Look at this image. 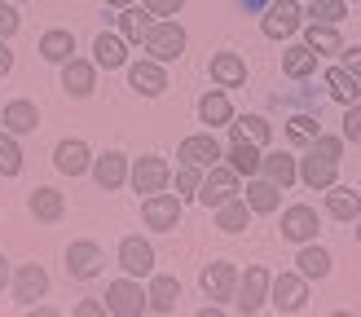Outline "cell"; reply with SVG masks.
Wrapping results in <instances>:
<instances>
[{
    "label": "cell",
    "mask_w": 361,
    "mask_h": 317,
    "mask_svg": "<svg viewBox=\"0 0 361 317\" xmlns=\"http://www.w3.org/2000/svg\"><path fill=\"white\" fill-rule=\"evenodd\" d=\"M141 44H146V53L154 62H176L180 53H185V31H180L176 23H154Z\"/></svg>",
    "instance_id": "cell-1"
},
{
    "label": "cell",
    "mask_w": 361,
    "mask_h": 317,
    "mask_svg": "<svg viewBox=\"0 0 361 317\" xmlns=\"http://www.w3.org/2000/svg\"><path fill=\"white\" fill-rule=\"evenodd\" d=\"M238 189H243V176L233 172L229 163H216V168L203 176V185H198V203L221 207V203H225V199H233Z\"/></svg>",
    "instance_id": "cell-2"
},
{
    "label": "cell",
    "mask_w": 361,
    "mask_h": 317,
    "mask_svg": "<svg viewBox=\"0 0 361 317\" xmlns=\"http://www.w3.org/2000/svg\"><path fill=\"white\" fill-rule=\"evenodd\" d=\"M141 220H146L150 229H176V220H180V199L176 194H146V203H141Z\"/></svg>",
    "instance_id": "cell-3"
},
{
    "label": "cell",
    "mask_w": 361,
    "mask_h": 317,
    "mask_svg": "<svg viewBox=\"0 0 361 317\" xmlns=\"http://www.w3.org/2000/svg\"><path fill=\"white\" fill-rule=\"evenodd\" d=\"M260 31L269 35V40H286V35H295L300 31V5H295V0H274V5L264 9Z\"/></svg>",
    "instance_id": "cell-4"
},
{
    "label": "cell",
    "mask_w": 361,
    "mask_h": 317,
    "mask_svg": "<svg viewBox=\"0 0 361 317\" xmlns=\"http://www.w3.org/2000/svg\"><path fill=\"white\" fill-rule=\"evenodd\" d=\"M106 309L119 313V317H141V309H146V291H141L133 278H119V282H111V291H106Z\"/></svg>",
    "instance_id": "cell-5"
},
{
    "label": "cell",
    "mask_w": 361,
    "mask_h": 317,
    "mask_svg": "<svg viewBox=\"0 0 361 317\" xmlns=\"http://www.w3.org/2000/svg\"><path fill=\"white\" fill-rule=\"evenodd\" d=\"M168 176H172V168L164 163L159 154H146V158H137L133 163V189L137 194H159L168 185Z\"/></svg>",
    "instance_id": "cell-6"
},
{
    "label": "cell",
    "mask_w": 361,
    "mask_h": 317,
    "mask_svg": "<svg viewBox=\"0 0 361 317\" xmlns=\"http://www.w3.org/2000/svg\"><path fill=\"white\" fill-rule=\"evenodd\" d=\"M198 282H203L207 299H233V291H238V269H233L229 260H212Z\"/></svg>",
    "instance_id": "cell-7"
},
{
    "label": "cell",
    "mask_w": 361,
    "mask_h": 317,
    "mask_svg": "<svg viewBox=\"0 0 361 317\" xmlns=\"http://www.w3.org/2000/svg\"><path fill=\"white\" fill-rule=\"evenodd\" d=\"M269 299V269H260V264H251L247 278H238V313H256L260 304Z\"/></svg>",
    "instance_id": "cell-8"
},
{
    "label": "cell",
    "mask_w": 361,
    "mask_h": 317,
    "mask_svg": "<svg viewBox=\"0 0 361 317\" xmlns=\"http://www.w3.org/2000/svg\"><path fill=\"white\" fill-rule=\"evenodd\" d=\"M102 264H106V256L97 242H71L66 247V273L71 278H97Z\"/></svg>",
    "instance_id": "cell-9"
},
{
    "label": "cell",
    "mask_w": 361,
    "mask_h": 317,
    "mask_svg": "<svg viewBox=\"0 0 361 317\" xmlns=\"http://www.w3.org/2000/svg\"><path fill=\"white\" fill-rule=\"evenodd\" d=\"M317 229H322V225H317V211H313V207L295 203V207L282 211V238H291V242H313Z\"/></svg>",
    "instance_id": "cell-10"
},
{
    "label": "cell",
    "mask_w": 361,
    "mask_h": 317,
    "mask_svg": "<svg viewBox=\"0 0 361 317\" xmlns=\"http://www.w3.org/2000/svg\"><path fill=\"white\" fill-rule=\"evenodd\" d=\"M176 158H180V163H198V168H216V163H221V146H216L212 132H194V137L180 141Z\"/></svg>",
    "instance_id": "cell-11"
},
{
    "label": "cell",
    "mask_w": 361,
    "mask_h": 317,
    "mask_svg": "<svg viewBox=\"0 0 361 317\" xmlns=\"http://www.w3.org/2000/svg\"><path fill=\"white\" fill-rule=\"evenodd\" d=\"M274 309L278 313H300L304 309V299H309V287H304V273H282L274 282Z\"/></svg>",
    "instance_id": "cell-12"
},
{
    "label": "cell",
    "mask_w": 361,
    "mask_h": 317,
    "mask_svg": "<svg viewBox=\"0 0 361 317\" xmlns=\"http://www.w3.org/2000/svg\"><path fill=\"white\" fill-rule=\"evenodd\" d=\"M119 269L128 278H146L154 269V247L141 242V238H123L119 242Z\"/></svg>",
    "instance_id": "cell-13"
},
{
    "label": "cell",
    "mask_w": 361,
    "mask_h": 317,
    "mask_svg": "<svg viewBox=\"0 0 361 317\" xmlns=\"http://www.w3.org/2000/svg\"><path fill=\"white\" fill-rule=\"evenodd\" d=\"M300 181L309 185V189H331L335 185V168H339V158H326V154H317L309 150V158H300Z\"/></svg>",
    "instance_id": "cell-14"
},
{
    "label": "cell",
    "mask_w": 361,
    "mask_h": 317,
    "mask_svg": "<svg viewBox=\"0 0 361 317\" xmlns=\"http://www.w3.org/2000/svg\"><path fill=\"white\" fill-rule=\"evenodd\" d=\"M44 291H49V273L40 269V264H23V269H18V278H13V299H18L23 309H31Z\"/></svg>",
    "instance_id": "cell-15"
},
{
    "label": "cell",
    "mask_w": 361,
    "mask_h": 317,
    "mask_svg": "<svg viewBox=\"0 0 361 317\" xmlns=\"http://www.w3.org/2000/svg\"><path fill=\"white\" fill-rule=\"evenodd\" d=\"M176 299H180V282H176L172 273H154V278H150V291H146V309L172 313Z\"/></svg>",
    "instance_id": "cell-16"
},
{
    "label": "cell",
    "mask_w": 361,
    "mask_h": 317,
    "mask_svg": "<svg viewBox=\"0 0 361 317\" xmlns=\"http://www.w3.org/2000/svg\"><path fill=\"white\" fill-rule=\"evenodd\" d=\"M243 199H247V207L251 211H278V203H282V185H274L264 176V181H256V176H247V189H238Z\"/></svg>",
    "instance_id": "cell-17"
},
{
    "label": "cell",
    "mask_w": 361,
    "mask_h": 317,
    "mask_svg": "<svg viewBox=\"0 0 361 317\" xmlns=\"http://www.w3.org/2000/svg\"><path fill=\"white\" fill-rule=\"evenodd\" d=\"M93 62H80V58H66L62 62V88H66V93L71 97H88V93H93Z\"/></svg>",
    "instance_id": "cell-18"
},
{
    "label": "cell",
    "mask_w": 361,
    "mask_h": 317,
    "mask_svg": "<svg viewBox=\"0 0 361 317\" xmlns=\"http://www.w3.org/2000/svg\"><path fill=\"white\" fill-rule=\"evenodd\" d=\"M212 80L221 88H238V84H247V62L238 53H216L212 58Z\"/></svg>",
    "instance_id": "cell-19"
},
{
    "label": "cell",
    "mask_w": 361,
    "mask_h": 317,
    "mask_svg": "<svg viewBox=\"0 0 361 317\" xmlns=\"http://www.w3.org/2000/svg\"><path fill=\"white\" fill-rule=\"evenodd\" d=\"M128 80H133V88H137L141 97H159L168 88V75H164V66H159V62H137L128 70Z\"/></svg>",
    "instance_id": "cell-20"
},
{
    "label": "cell",
    "mask_w": 361,
    "mask_h": 317,
    "mask_svg": "<svg viewBox=\"0 0 361 317\" xmlns=\"http://www.w3.org/2000/svg\"><path fill=\"white\" fill-rule=\"evenodd\" d=\"M229 168L233 172H238V176H256L260 172V146H256V141H247V137H233V146H229Z\"/></svg>",
    "instance_id": "cell-21"
},
{
    "label": "cell",
    "mask_w": 361,
    "mask_h": 317,
    "mask_svg": "<svg viewBox=\"0 0 361 317\" xmlns=\"http://www.w3.org/2000/svg\"><path fill=\"white\" fill-rule=\"evenodd\" d=\"M27 207H31V216H35V220H44V225H53V220H62V211H66V203H62V194H58V189H49V185H40V189H31V199H27Z\"/></svg>",
    "instance_id": "cell-22"
},
{
    "label": "cell",
    "mask_w": 361,
    "mask_h": 317,
    "mask_svg": "<svg viewBox=\"0 0 361 317\" xmlns=\"http://www.w3.org/2000/svg\"><path fill=\"white\" fill-rule=\"evenodd\" d=\"M0 123H5V132H35V123H40V111H35V101H9L5 111H0Z\"/></svg>",
    "instance_id": "cell-23"
},
{
    "label": "cell",
    "mask_w": 361,
    "mask_h": 317,
    "mask_svg": "<svg viewBox=\"0 0 361 317\" xmlns=\"http://www.w3.org/2000/svg\"><path fill=\"white\" fill-rule=\"evenodd\" d=\"M93 176H97V185H102V189H119L123 181H128V158H123L119 150L102 154L97 163H93Z\"/></svg>",
    "instance_id": "cell-24"
},
{
    "label": "cell",
    "mask_w": 361,
    "mask_h": 317,
    "mask_svg": "<svg viewBox=\"0 0 361 317\" xmlns=\"http://www.w3.org/2000/svg\"><path fill=\"white\" fill-rule=\"evenodd\" d=\"M247 220H251V207H247V199H238V194L216 207V229H225V234H243Z\"/></svg>",
    "instance_id": "cell-25"
},
{
    "label": "cell",
    "mask_w": 361,
    "mask_h": 317,
    "mask_svg": "<svg viewBox=\"0 0 361 317\" xmlns=\"http://www.w3.org/2000/svg\"><path fill=\"white\" fill-rule=\"evenodd\" d=\"M53 163H58V172H66V176H80V172H88L93 154H88L84 141H62L58 154H53Z\"/></svg>",
    "instance_id": "cell-26"
},
{
    "label": "cell",
    "mask_w": 361,
    "mask_h": 317,
    "mask_svg": "<svg viewBox=\"0 0 361 317\" xmlns=\"http://www.w3.org/2000/svg\"><path fill=\"white\" fill-rule=\"evenodd\" d=\"M150 27H154V13H150L146 5H141V9L123 5V18H119V35H123L128 44H141V40H146V31H150Z\"/></svg>",
    "instance_id": "cell-27"
},
{
    "label": "cell",
    "mask_w": 361,
    "mask_h": 317,
    "mask_svg": "<svg viewBox=\"0 0 361 317\" xmlns=\"http://www.w3.org/2000/svg\"><path fill=\"white\" fill-rule=\"evenodd\" d=\"M260 172L269 176V181H274V185H291L295 181V176H300V168H295V158L291 154H286V150H274V154H264L260 158Z\"/></svg>",
    "instance_id": "cell-28"
},
{
    "label": "cell",
    "mask_w": 361,
    "mask_h": 317,
    "mask_svg": "<svg viewBox=\"0 0 361 317\" xmlns=\"http://www.w3.org/2000/svg\"><path fill=\"white\" fill-rule=\"evenodd\" d=\"M326 211H331L335 220H357V216H361V194H353L348 185H331Z\"/></svg>",
    "instance_id": "cell-29"
},
{
    "label": "cell",
    "mask_w": 361,
    "mask_h": 317,
    "mask_svg": "<svg viewBox=\"0 0 361 317\" xmlns=\"http://www.w3.org/2000/svg\"><path fill=\"white\" fill-rule=\"evenodd\" d=\"M282 70H286L291 80H309L313 70H317V53H313L309 44H291V49L282 53Z\"/></svg>",
    "instance_id": "cell-30"
},
{
    "label": "cell",
    "mask_w": 361,
    "mask_h": 317,
    "mask_svg": "<svg viewBox=\"0 0 361 317\" xmlns=\"http://www.w3.org/2000/svg\"><path fill=\"white\" fill-rule=\"evenodd\" d=\"M326 88H331V97L344 101V106H353L361 97V80L353 75V70H344V66H331L326 70Z\"/></svg>",
    "instance_id": "cell-31"
},
{
    "label": "cell",
    "mask_w": 361,
    "mask_h": 317,
    "mask_svg": "<svg viewBox=\"0 0 361 317\" xmlns=\"http://www.w3.org/2000/svg\"><path fill=\"white\" fill-rule=\"evenodd\" d=\"M198 119L207 123V128H225V123L233 119V106H229V97L216 88V93H207L203 101H198Z\"/></svg>",
    "instance_id": "cell-32"
},
{
    "label": "cell",
    "mask_w": 361,
    "mask_h": 317,
    "mask_svg": "<svg viewBox=\"0 0 361 317\" xmlns=\"http://www.w3.org/2000/svg\"><path fill=\"white\" fill-rule=\"evenodd\" d=\"M93 53H97V66L115 70V66L128 62V40H123V35H97V40H93Z\"/></svg>",
    "instance_id": "cell-33"
},
{
    "label": "cell",
    "mask_w": 361,
    "mask_h": 317,
    "mask_svg": "<svg viewBox=\"0 0 361 317\" xmlns=\"http://www.w3.org/2000/svg\"><path fill=\"white\" fill-rule=\"evenodd\" d=\"M304 44H309V49L317 53V58H331V53L344 49L339 31H335V27H326V23H309V40H304Z\"/></svg>",
    "instance_id": "cell-34"
},
{
    "label": "cell",
    "mask_w": 361,
    "mask_h": 317,
    "mask_svg": "<svg viewBox=\"0 0 361 317\" xmlns=\"http://www.w3.org/2000/svg\"><path fill=\"white\" fill-rule=\"evenodd\" d=\"M71 53H75V35H71V31H44V35H40V58L66 62Z\"/></svg>",
    "instance_id": "cell-35"
},
{
    "label": "cell",
    "mask_w": 361,
    "mask_h": 317,
    "mask_svg": "<svg viewBox=\"0 0 361 317\" xmlns=\"http://www.w3.org/2000/svg\"><path fill=\"white\" fill-rule=\"evenodd\" d=\"M225 128L233 132V137H247V141H256V146H264V141H269V119L264 115H243L238 123H225Z\"/></svg>",
    "instance_id": "cell-36"
},
{
    "label": "cell",
    "mask_w": 361,
    "mask_h": 317,
    "mask_svg": "<svg viewBox=\"0 0 361 317\" xmlns=\"http://www.w3.org/2000/svg\"><path fill=\"white\" fill-rule=\"evenodd\" d=\"M295 264H300L304 278H326L331 273V251H322V247H304Z\"/></svg>",
    "instance_id": "cell-37"
},
{
    "label": "cell",
    "mask_w": 361,
    "mask_h": 317,
    "mask_svg": "<svg viewBox=\"0 0 361 317\" xmlns=\"http://www.w3.org/2000/svg\"><path fill=\"white\" fill-rule=\"evenodd\" d=\"M23 172V150H18L13 132H0V176H18Z\"/></svg>",
    "instance_id": "cell-38"
},
{
    "label": "cell",
    "mask_w": 361,
    "mask_h": 317,
    "mask_svg": "<svg viewBox=\"0 0 361 317\" xmlns=\"http://www.w3.org/2000/svg\"><path fill=\"white\" fill-rule=\"evenodd\" d=\"M339 18H344V0H309V23L335 27Z\"/></svg>",
    "instance_id": "cell-39"
},
{
    "label": "cell",
    "mask_w": 361,
    "mask_h": 317,
    "mask_svg": "<svg viewBox=\"0 0 361 317\" xmlns=\"http://www.w3.org/2000/svg\"><path fill=\"white\" fill-rule=\"evenodd\" d=\"M198 185H203V172H198V163H180V168H176V189H180V194H198Z\"/></svg>",
    "instance_id": "cell-40"
},
{
    "label": "cell",
    "mask_w": 361,
    "mask_h": 317,
    "mask_svg": "<svg viewBox=\"0 0 361 317\" xmlns=\"http://www.w3.org/2000/svg\"><path fill=\"white\" fill-rule=\"evenodd\" d=\"M286 128H291V137H295V141H313V137L322 132V128H317V119H313V115H295L291 123H286Z\"/></svg>",
    "instance_id": "cell-41"
},
{
    "label": "cell",
    "mask_w": 361,
    "mask_h": 317,
    "mask_svg": "<svg viewBox=\"0 0 361 317\" xmlns=\"http://www.w3.org/2000/svg\"><path fill=\"white\" fill-rule=\"evenodd\" d=\"M344 141L361 146V101H353V106H348V115H344Z\"/></svg>",
    "instance_id": "cell-42"
},
{
    "label": "cell",
    "mask_w": 361,
    "mask_h": 317,
    "mask_svg": "<svg viewBox=\"0 0 361 317\" xmlns=\"http://www.w3.org/2000/svg\"><path fill=\"white\" fill-rule=\"evenodd\" d=\"M313 150H317V154H326V158H339V154H344V141H339V137H326V132H317V137H313Z\"/></svg>",
    "instance_id": "cell-43"
},
{
    "label": "cell",
    "mask_w": 361,
    "mask_h": 317,
    "mask_svg": "<svg viewBox=\"0 0 361 317\" xmlns=\"http://www.w3.org/2000/svg\"><path fill=\"white\" fill-rule=\"evenodd\" d=\"M141 5H146L154 18H172V13H180V5H185V0H141Z\"/></svg>",
    "instance_id": "cell-44"
},
{
    "label": "cell",
    "mask_w": 361,
    "mask_h": 317,
    "mask_svg": "<svg viewBox=\"0 0 361 317\" xmlns=\"http://www.w3.org/2000/svg\"><path fill=\"white\" fill-rule=\"evenodd\" d=\"M18 31V9L13 5H0V40H9Z\"/></svg>",
    "instance_id": "cell-45"
},
{
    "label": "cell",
    "mask_w": 361,
    "mask_h": 317,
    "mask_svg": "<svg viewBox=\"0 0 361 317\" xmlns=\"http://www.w3.org/2000/svg\"><path fill=\"white\" fill-rule=\"evenodd\" d=\"M339 53H344V70H353L361 80V49H339Z\"/></svg>",
    "instance_id": "cell-46"
},
{
    "label": "cell",
    "mask_w": 361,
    "mask_h": 317,
    "mask_svg": "<svg viewBox=\"0 0 361 317\" xmlns=\"http://www.w3.org/2000/svg\"><path fill=\"white\" fill-rule=\"evenodd\" d=\"M9 66H13V53H9V44H5V40H0V75H5Z\"/></svg>",
    "instance_id": "cell-47"
},
{
    "label": "cell",
    "mask_w": 361,
    "mask_h": 317,
    "mask_svg": "<svg viewBox=\"0 0 361 317\" xmlns=\"http://www.w3.org/2000/svg\"><path fill=\"white\" fill-rule=\"evenodd\" d=\"M75 313H80V317H97V313H102V304H93V299H84V304H80Z\"/></svg>",
    "instance_id": "cell-48"
},
{
    "label": "cell",
    "mask_w": 361,
    "mask_h": 317,
    "mask_svg": "<svg viewBox=\"0 0 361 317\" xmlns=\"http://www.w3.org/2000/svg\"><path fill=\"white\" fill-rule=\"evenodd\" d=\"M5 282H9V260L0 256V287H5Z\"/></svg>",
    "instance_id": "cell-49"
},
{
    "label": "cell",
    "mask_w": 361,
    "mask_h": 317,
    "mask_svg": "<svg viewBox=\"0 0 361 317\" xmlns=\"http://www.w3.org/2000/svg\"><path fill=\"white\" fill-rule=\"evenodd\" d=\"M106 5H119L123 9V5H133V0H106Z\"/></svg>",
    "instance_id": "cell-50"
},
{
    "label": "cell",
    "mask_w": 361,
    "mask_h": 317,
    "mask_svg": "<svg viewBox=\"0 0 361 317\" xmlns=\"http://www.w3.org/2000/svg\"><path fill=\"white\" fill-rule=\"evenodd\" d=\"M357 242H361V220H357Z\"/></svg>",
    "instance_id": "cell-51"
}]
</instances>
